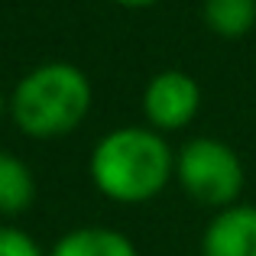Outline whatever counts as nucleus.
I'll use <instances>...</instances> for the list:
<instances>
[{
	"label": "nucleus",
	"mask_w": 256,
	"mask_h": 256,
	"mask_svg": "<svg viewBox=\"0 0 256 256\" xmlns=\"http://www.w3.org/2000/svg\"><path fill=\"white\" fill-rule=\"evenodd\" d=\"M201 20L218 39H244L256 26V0H201Z\"/></svg>",
	"instance_id": "6e6552de"
},
{
	"label": "nucleus",
	"mask_w": 256,
	"mask_h": 256,
	"mask_svg": "<svg viewBox=\"0 0 256 256\" xmlns=\"http://www.w3.org/2000/svg\"><path fill=\"white\" fill-rule=\"evenodd\" d=\"M201 256H256V204L220 208L201 234Z\"/></svg>",
	"instance_id": "39448f33"
},
{
	"label": "nucleus",
	"mask_w": 256,
	"mask_h": 256,
	"mask_svg": "<svg viewBox=\"0 0 256 256\" xmlns=\"http://www.w3.org/2000/svg\"><path fill=\"white\" fill-rule=\"evenodd\" d=\"M91 185L117 204H146L175 178V150L152 126H117L88 156Z\"/></svg>",
	"instance_id": "f257e3e1"
},
{
	"label": "nucleus",
	"mask_w": 256,
	"mask_h": 256,
	"mask_svg": "<svg viewBox=\"0 0 256 256\" xmlns=\"http://www.w3.org/2000/svg\"><path fill=\"white\" fill-rule=\"evenodd\" d=\"M4 110H6V98H4V91H0V117H4Z\"/></svg>",
	"instance_id": "9b49d317"
},
{
	"label": "nucleus",
	"mask_w": 256,
	"mask_h": 256,
	"mask_svg": "<svg viewBox=\"0 0 256 256\" xmlns=\"http://www.w3.org/2000/svg\"><path fill=\"white\" fill-rule=\"evenodd\" d=\"M36 201V178L20 156L0 150V218H20Z\"/></svg>",
	"instance_id": "0eeeda50"
},
{
	"label": "nucleus",
	"mask_w": 256,
	"mask_h": 256,
	"mask_svg": "<svg viewBox=\"0 0 256 256\" xmlns=\"http://www.w3.org/2000/svg\"><path fill=\"white\" fill-rule=\"evenodd\" d=\"M94 104L91 78L72 62H42L30 68L6 98V114L30 140H62L84 124Z\"/></svg>",
	"instance_id": "f03ea898"
},
{
	"label": "nucleus",
	"mask_w": 256,
	"mask_h": 256,
	"mask_svg": "<svg viewBox=\"0 0 256 256\" xmlns=\"http://www.w3.org/2000/svg\"><path fill=\"white\" fill-rule=\"evenodd\" d=\"M49 256H140V250L117 227L88 224L62 234L49 250Z\"/></svg>",
	"instance_id": "423d86ee"
},
{
	"label": "nucleus",
	"mask_w": 256,
	"mask_h": 256,
	"mask_svg": "<svg viewBox=\"0 0 256 256\" xmlns=\"http://www.w3.org/2000/svg\"><path fill=\"white\" fill-rule=\"evenodd\" d=\"M140 107H143L146 126H152L162 136L166 133H178L185 126H192V120L198 117L201 84L194 75H188L182 68H162L146 82Z\"/></svg>",
	"instance_id": "20e7f679"
},
{
	"label": "nucleus",
	"mask_w": 256,
	"mask_h": 256,
	"mask_svg": "<svg viewBox=\"0 0 256 256\" xmlns=\"http://www.w3.org/2000/svg\"><path fill=\"white\" fill-rule=\"evenodd\" d=\"M0 256H49L42 246L36 244L32 234H26L23 227L0 224Z\"/></svg>",
	"instance_id": "1a4fd4ad"
},
{
	"label": "nucleus",
	"mask_w": 256,
	"mask_h": 256,
	"mask_svg": "<svg viewBox=\"0 0 256 256\" xmlns=\"http://www.w3.org/2000/svg\"><path fill=\"white\" fill-rule=\"evenodd\" d=\"M175 182L201 208H230L240 201L246 172L237 150L218 136H192L175 152Z\"/></svg>",
	"instance_id": "7ed1b4c3"
},
{
	"label": "nucleus",
	"mask_w": 256,
	"mask_h": 256,
	"mask_svg": "<svg viewBox=\"0 0 256 256\" xmlns=\"http://www.w3.org/2000/svg\"><path fill=\"white\" fill-rule=\"evenodd\" d=\"M110 4L124 6V10H150V6H156L159 0H110Z\"/></svg>",
	"instance_id": "9d476101"
}]
</instances>
